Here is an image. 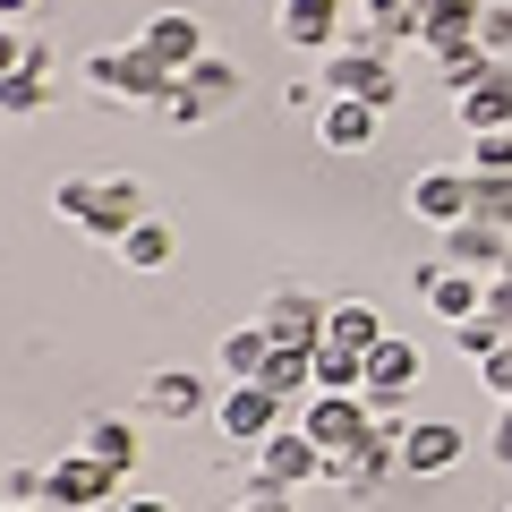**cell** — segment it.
<instances>
[{
  "label": "cell",
  "instance_id": "cell-1",
  "mask_svg": "<svg viewBox=\"0 0 512 512\" xmlns=\"http://www.w3.org/2000/svg\"><path fill=\"white\" fill-rule=\"evenodd\" d=\"M86 77H94V94H111V103H137V111H154L180 77L163 69V60L146 52V43H120V52H94L86 60Z\"/></svg>",
  "mask_w": 512,
  "mask_h": 512
},
{
  "label": "cell",
  "instance_id": "cell-2",
  "mask_svg": "<svg viewBox=\"0 0 512 512\" xmlns=\"http://www.w3.org/2000/svg\"><path fill=\"white\" fill-rule=\"evenodd\" d=\"M299 427L316 436V453H350V444H367L376 436V410H367V393H308L299 402Z\"/></svg>",
  "mask_w": 512,
  "mask_h": 512
},
{
  "label": "cell",
  "instance_id": "cell-3",
  "mask_svg": "<svg viewBox=\"0 0 512 512\" xmlns=\"http://www.w3.org/2000/svg\"><path fill=\"white\" fill-rule=\"evenodd\" d=\"M43 504L52 512H94V504H120V470H103V461L77 444V453H60L52 470H43Z\"/></svg>",
  "mask_w": 512,
  "mask_h": 512
},
{
  "label": "cell",
  "instance_id": "cell-4",
  "mask_svg": "<svg viewBox=\"0 0 512 512\" xmlns=\"http://www.w3.org/2000/svg\"><path fill=\"white\" fill-rule=\"evenodd\" d=\"M325 94H359V103L393 111V103H402V77H393V60H384V52L342 43V52H325Z\"/></svg>",
  "mask_w": 512,
  "mask_h": 512
},
{
  "label": "cell",
  "instance_id": "cell-5",
  "mask_svg": "<svg viewBox=\"0 0 512 512\" xmlns=\"http://www.w3.org/2000/svg\"><path fill=\"white\" fill-rule=\"evenodd\" d=\"M214 427L231 444H265L274 427H291V402H282L274 384H231V393L214 402Z\"/></svg>",
  "mask_w": 512,
  "mask_h": 512
},
{
  "label": "cell",
  "instance_id": "cell-6",
  "mask_svg": "<svg viewBox=\"0 0 512 512\" xmlns=\"http://www.w3.org/2000/svg\"><path fill=\"white\" fill-rule=\"evenodd\" d=\"M350 0H282L274 9V35L291 43V52H342L350 18H342Z\"/></svg>",
  "mask_w": 512,
  "mask_h": 512
},
{
  "label": "cell",
  "instance_id": "cell-7",
  "mask_svg": "<svg viewBox=\"0 0 512 512\" xmlns=\"http://www.w3.org/2000/svg\"><path fill=\"white\" fill-rule=\"evenodd\" d=\"M256 478H274V487H308V478H325V453H316V436H308V427H274V436H265V444H256Z\"/></svg>",
  "mask_w": 512,
  "mask_h": 512
},
{
  "label": "cell",
  "instance_id": "cell-8",
  "mask_svg": "<svg viewBox=\"0 0 512 512\" xmlns=\"http://www.w3.org/2000/svg\"><path fill=\"white\" fill-rule=\"evenodd\" d=\"M393 470H402V444H393V436H367V444H350V453L325 461V478L350 495V504H367V495H376Z\"/></svg>",
  "mask_w": 512,
  "mask_h": 512
},
{
  "label": "cell",
  "instance_id": "cell-9",
  "mask_svg": "<svg viewBox=\"0 0 512 512\" xmlns=\"http://www.w3.org/2000/svg\"><path fill=\"white\" fill-rule=\"evenodd\" d=\"M470 205H478V171H419V180H410V214L436 222V231L470 222Z\"/></svg>",
  "mask_w": 512,
  "mask_h": 512
},
{
  "label": "cell",
  "instance_id": "cell-10",
  "mask_svg": "<svg viewBox=\"0 0 512 512\" xmlns=\"http://www.w3.org/2000/svg\"><path fill=\"white\" fill-rule=\"evenodd\" d=\"M137 43H146V52L163 60L171 77H188V69H197V60H205V26L188 18V9H154V18L137 26Z\"/></svg>",
  "mask_w": 512,
  "mask_h": 512
},
{
  "label": "cell",
  "instance_id": "cell-11",
  "mask_svg": "<svg viewBox=\"0 0 512 512\" xmlns=\"http://www.w3.org/2000/svg\"><path fill=\"white\" fill-rule=\"evenodd\" d=\"M461 453H470V436H461L453 419H410V436H402V470H410V478L461 470Z\"/></svg>",
  "mask_w": 512,
  "mask_h": 512
},
{
  "label": "cell",
  "instance_id": "cell-12",
  "mask_svg": "<svg viewBox=\"0 0 512 512\" xmlns=\"http://www.w3.org/2000/svg\"><path fill=\"white\" fill-rule=\"evenodd\" d=\"M376 128H384V111L359 103V94H325V103H316V137H325L333 154H367Z\"/></svg>",
  "mask_w": 512,
  "mask_h": 512
},
{
  "label": "cell",
  "instance_id": "cell-13",
  "mask_svg": "<svg viewBox=\"0 0 512 512\" xmlns=\"http://www.w3.org/2000/svg\"><path fill=\"white\" fill-rule=\"evenodd\" d=\"M325 316H333V299H316V291H274L256 325L274 333V342H308V350H325Z\"/></svg>",
  "mask_w": 512,
  "mask_h": 512
},
{
  "label": "cell",
  "instance_id": "cell-14",
  "mask_svg": "<svg viewBox=\"0 0 512 512\" xmlns=\"http://www.w3.org/2000/svg\"><path fill=\"white\" fill-rule=\"evenodd\" d=\"M453 120L470 128V137H487V128H512V60H495L478 86L453 94Z\"/></svg>",
  "mask_w": 512,
  "mask_h": 512
},
{
  "label": "cell",
  "instance_id": "cell-15",
  "mask_svg": "<svg viewBox=\"0 0 512 512\" xmlns=\"http://www.w3.org/2000/svg\"><path fill=\"white\" fill-rule=\"evenodd\" d=\"M504 248H512V231H495V222H478V214L444 231V265H461V274H478V282L504 274Z\"/></svg>",
  "mask_w": 512,
  "mask_h": 512
},
{
  "label": "cell",
  "instance_id": "cell-16",
  "mask_svg": "<svg viewBox=\"0 0 512 512\" xmlns=\"http://www.w3.org/2000/svg\"><path fill=\"white\" fill-rule=\"evenodd\" d=\"M419 291H427V316H444V325H470V316H487V282L461 274V265H419Z\"/></svg>",
  "mask_w": 512,
  "mask_h": 512
},
{
  "label": "cell",
  "instance_id": "cell-17",
  "mask_svg": "<svg viewBox=\"0 0 512 512\" xmlns=\"http://www.w3.org/2000/svg\"><path fill=\"white\" fill-rule=\"evenodd\" d=\"M43 77H52V43L43 35H26V60L9 77H0V120H26V111H43L52 103V86H43Z\"/></svg>",
  "mask_w": 512,
  "mask_h": 512
},
{
  "label": "cell",
  "instance_id": "cell-18",
  "mask_svg": "<svg viewBox=\"0 0 512 512\" xmlns=\"http://www.w3.org/2000/svg\"><path fill=\"white\" fill-rule=\"evenodd\" d=\"M419 43L436 60L470 52V43H478V0H419Z\"/></svg>",
  "mask_w": 512,
  "mask_h": 512
},
{
  "label": "cell",
  "instance_id": "cell-19",
  "mask_svg": "<svg viewBox=\"0 0 512 512\" xmlns=\"http://www.w3.org/2000/svg\"><path fill=\"white\" fill-rule=\"evenodd\" d=\"M137 222H146V188L137 180H103V197H94V214H86V239H111V248H120Z\"/></svg>",
  "mask_w": 512,
  "mask_h": 512
},
{
  "label": "cell",
  "instance_id": "cell-20",
  "mask_svg": "<svg viewBox=\"0 0 512 512\" xmlns=\"http://www.w3.org/2000/svg\"><path fill=\"white\" fill-rule=\"evenodd\" d=\"M256 384H274V393H282V402H308V393H316V350L308 342H274V359H265V376H256Z\"/></svg>",
  "mask_w": 512,
  "mask_h": 512
},
{
  "label": "cell",
  "instance_id": "cell-21",
  "mask_svg": "<svg viewBox=\"0 0 512 512\" xmlns=\"http://www.w3.org/2000/svg\"><path fill=\"white\" fill-rule=\"evenodd\" d=\"M410 384H419V342L384 333V342L367 350V393H410Z\"/></svg>",
  "mask_w": 512,
  "mask_h": 512
},
{
  "label": "cell",
  "instance_id": "cell-22",
  "mask_svg": "<svg viewBox=\"0 0 512 512\" xmlns=\"http://www.w3.org/2000/svg\"><path fill=\"white\" fill-rule=\"evenodd\" d=\"M171 256H180V231H171L163 214H146V222H137V231L120 239V265H128V274H163Z\"/></svg>",
  "mask_w": 512,
  "mask_h": 512
},
{
  "label": "cell",
  "instance_id": "cell-23",
  "mask_svg": "<svg viewBox=\"0 0 512 512\" xmlns=\"http://www.w3.org/2000/svg\"><path fill=\"white\" fill-rule=\"evenodd\" d=\"M146 410H154V419H197L205 384L188 376V367H154V376H146Z\"/></svg>",
  "mask_w": 512,
  "mask_h": 512
},
{
  "label": "cell",
  "instance_id": "cell-24",
  "mask_svg": "<svg viewBox=\"0 0 512 512\" xmlns=\"http://www.w3.org/2000/svg\"><path fill=\"white\" fill-rule=\"evenodd\" d=\"M214 359H222V376H231V384H256V376H265V359H274V333H265V325H239V333H222Z\"/></svg>",
  "mask_w": 512,
  "mask_h": 512
},
{
  "label": "cell",
  "instance_id": "cell-25",
  "mask_svg": "<svg viewBox=\"0 0 512 512\" xmlns=\"http://www.w3.org/2000/svg\"><path fill=\"white\" fill-rule=\"evenodd\" d=\"M325 342H342V350H376V342H384V316L367 308V299H333V316H325Z\"/></svg>",
  "mask_w": 512,
  "mask_h": 512
},
{
  "label": "cell",
  "instance_id": "cell-26",
  "mask_svg": "<svg viewBox=\"0 0 512 512\" xmlns=\"http://www.w3.org/2000/svg\"><path fill=\"white\" fill-rule=\"evenodd\" d=\"M239 86H248V77H239V60H222V52H205L197 69H188V94H197L205 111H222V103H239Z\"/></svg>",
  "mask_w": 512,
  "mask_h": 512
},
{
  "label": "cell",
  "instance_id": "cell-27",
  "mask_svg": "<svg viewBox=\"0 0 512 512\" xmlns=\"http://www.w3.org/2000/svg\"><path fill=\"white\" fill-rule=\"evenodd\" d=\"M77 444H86V453L103 461V470H120V478L137 470V427H128V419H94V427H86Z\"/></svg>",
  "mask_w": 512,
  "mask_h": 512
},
{
  "label": "cell",
  "instance_id": "cell-28",
  "mask_svg": "<svg viewBox=\"0 0 512 512\" xmlns=\"http://www.w3.org/2000/svg\"><path fill=\"white\" fill-rule=\"evenodd\" d=\"M316 393H367V350L325 342V350H316Z\"/></svg>",
  "mask_w": 512,
  "mask_h": 512
},
{
  "label": "cell",
  "instance_id": "cell-29",
  "mask_svg": "<svg viewBox=\"0 0 512 512\" xmlns=\"http://www.w3.org/2000/svg\"><path fill=\"white\" fill-rule=\"evenodd\" d=\"M478 222H495V231H512V171H478Z\"/></svg>",
  "mask_w": 512,
  "mask_h": 512
},
{
  "label": "cell",
  "instance_id": "cell-30",
  "mask_svg": "<svg viewBox=\"0 0 512 512\" xmlns=\"http://www.w3.org/2000/svg\"><path fill=\"white\" fill-rule=\"evenodd\" d=\"M478 52L512 60V0H478Z\"/></svg>",
  "mask_w": 512,
  "mask_h": 512
},
{
  "label": "cell",
  "instance_id": "cell-31",
  "mask_svg": "<svg viewBox=\"0 0 512 512\" xmlns=\"http://www.w3.org/2000/svg\"><path fill=\"white\" fill-rule=\"evenodd\" d=\"M94 197H103V180H60V188H52V205H60V214L77 222V231H86V214H94Z\"/></svg>",
  "mask_w": 512,
  "mask_h": 512
},
{
  "label": "cell",
  "instance_id": "cell-32",
  "mask_svg": "<svg viewBox=\"0 0 512 512\" xmlns=\"http://www.w3.org/2000/svg\"><path fill=\"white\" fill-rule=\"evenodd\" d=\"M154 120H163V128H197V120H205V103L188 94V77H180V86L163 94V103H154Z\"/></svg>",
  "mask_w": 512,
  "mask_h": 512
},
{
  "label": "cell",
  "instance_id": "cell-33",
  "mask_svg": "<svg viewBox=\"0 0 512 512\" xmlns=\"http://www.w3.org/2000/svg\"><path fill=\"white\" fill-rule=\"evenodd\" d=\"M470 171H512V128H487V137H470Z\"/></svg>",
  "mask_w": 512,
  "mask_h": 512
},
{
  "label": "cell",
  "instance_id": "cell-34",
  "mask_svg": "<svg viewBox=\"0 0 512 512\" xmlns=\"http://www.w3.org/2000/svg\"><path fill=\"white\" fill-rule=\"evenodd\" d=\"M478 384H487L495 402H512V342H495L487 359H478Z\"/></svg>",
  "mask_w": 512,
  "mask_h": 512
},
{
  "label": "cell",
  "instance_id": "cell-35",
  "mask_svg": "<svg viewBox=\"0 0 512 512\" xmlns=\"http://www.w3.org/2000/svg\"><path fill=\"white\" fill-rule=\"evenodd\" d=\"M239 512H299V504H291V487H274V478H248V504Z\"/></svg>",
  "mask_w": 512,
  "mask_h": 512
},
{
  "label": "cell",
  "instance_id": "cell-36",
  "mask_svg": "<svg viewBox=\"0 0 512 512\" xmlns=\"http://www.w3.org/2000/svg\"><path fill=\"white\" fill-rule=\"evenodd\" d=\"M487 316L512 333V274H495V282H487Z\"/></svg>",
  "mask_w": 512,
  "mask_h": 512
},
{
  "label": "cell",
  "instance_id": "cell-37",
  "mask_svg": "<svg viewBox=\"0 0 512 512\" xmlns=\"http://www.w3.org/2000/svg\"><path fill=\"white\" fill-rule=\"evenodd\" d=\"M487 453H495V461H504V470H512V402H504V419H495V436H487Z\"/></svg>",
  "mask_w": 512,
  "mask_h": 512
},
{
  "label": "cell",
  "instance_id": "cell-38",
  "mask_svg": "<svg viewBox=\"0 0 512 512\" xmlns=\"http://www.w3.org/2000/svg\"><path fill=\"white\" fill-rule=\"evenodd\" d=\"M18 60H26V35H9V26H0V77L18 69Z\"/></svg>",
  "mask_w": 512,
  "mask_h": 512
},
{
  "label": "cell",
  "instance_id": "cell-39",
  "mask_svg": "<svg viewBox=\"0 0 512 512\" xmlns=\"http://www.w3.org/2000/svg\"><path fill=\"white\" fill-rule=\"evenodd\" d=\"M111 512H171V495H120Z\"/></svg>",
  "mask_w": 512,
  "mask_h": 512
},
{
  "label": "cell",
  "instance_id": "cell-40",
  "mask_svg": "<svg viewBox=\"0 0 512 512\" xmlns=\"http://www.w3.org/2000/svg\"><path fill=\"white\" fill-rule=\"evenodd\" d=\"M26 9H35V0H0V18H26Z\"/></svg>",
  "mask_w": 512,
  "mask_h": 512
},
{
  "label": "cell",
  "instance_id": "cell-41",
  "mask_svg": "<svg viewBox=\"0 0 512 512\" xmlns=\"http://www.w3.org/2000/svg\"><path fill=\"white\" fill-rule=\"evenodd\" d=\"M0 512H35V504H0Z\"/></svg>",
  "mask_w": 512,
  "mask_h": 512
},
{
  "label": "cell",
  "instance_id": "cell-42",
  "mask_svg": "<svg viewBox=\"0 0 512 512\" xmlns=\"http://www.w3.org/2000/svg\"><path fill=\"white\" fill-rule=\"evenodd\" d=\"M504 274H512V248H504Z\"/></svg>",
  "mask_w": 512,
  "mask_h": 512
},
{
  "label": "cell",
  "instance_id": "cell-43",
  "mask_svg": "<svg viewBox=\"0 0 512 512\" xmlns=\"http://www.w3.org/2000/svg\"><path fill=\"white\" fill-rule=\"evenodd\" d=\"M504 512H512V504H504Z\"/></svg>",
  "mask_w": 512,
  "mask_h": 512
}]
</instances>
